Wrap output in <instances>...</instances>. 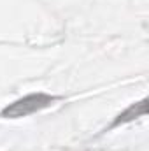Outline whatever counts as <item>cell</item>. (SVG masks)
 <instances>
[{
  "instance_id": "cell-1",
  "label": "cell",
  "mask_w": 149,
  "mask_h": 151,
  "mask_svg": "<svg viewBox=\"0 0 149 151\" xmlns=\"http://www.w3.org/2000/svg\"><path fill=\"white\" fill-rule=\"evenodd\" d=\"M51 102H54V97L44 95V93H34V95H27L19 100H16L14 104H11L9 107H5L2 111L4 118H21V116H28V114L40 111L44 107H47Z\"/></svg>"
}]
</instances>
